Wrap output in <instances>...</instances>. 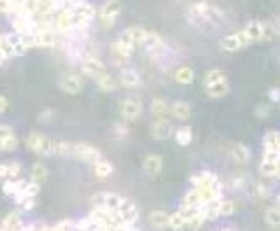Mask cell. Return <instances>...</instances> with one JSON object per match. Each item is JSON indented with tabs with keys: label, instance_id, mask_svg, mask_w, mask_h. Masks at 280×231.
Instances as JSON below:
<instances>
[{
	"label": "cell",
	"instance_id": "6da1fadb",
	"mask_svg": "<svg viewBox=\"0 0 280 231\" xmlns=\"http://www.w3.org/2000/svg\"><path fill=\"white\" fill-rule=\"evenodd\" d=\"M91 208L76 231H140L137 228L138 208L118 192H98L91 198Z\"/></svg>",
	"mask_w": 280,
	"mask_h": 231
},
{
	"label": "cell",
	"instance_id": "7a4b0ae2",
	"mask_svg": "<svg viewBox=\"0 0 280 231\" xmlns=\"http://www.w3.org/2000/svg\"><path fill=\"white\" fill-rule=\"evenodd\" d=\"M186 19L189 25L201 32H212L226 21L223 11L208 2H195L186 7Z\"/></svg>",
	"mask_w": 280,
	"mask_h": 231
},
{
	"label": "cell",
	"instance_id": "3957f363",
	"mask_svg": "<svg viewBox=\"0 0 280 231\" xmlns=\"http://www.w3.org/2000/svg\"><path fill=\"white\" fill-rule=\"evenodd\" d=\"M0 231H76V223L70 219H63L56 224H25L21 214L18 210H12L0 219Z\"/></svg>",
	"mask_w": 280,
	"mask_h": 231
},
{
	"label": "cell",
	"instance_id": "277c9868",
	"mask_svg": "<svg viewBox=\"0 0 280 231\" xmlns=\"http://www.w3.org/2000/svg\"><path fill=\"white\" fill-rule=\"evenodd\" d=\"M235 210H237V203L233 200H226V198H221V200L214 201V203L203 205V207L200 208L205 221H215L219 217L231 216Z\"/></svg>",
	"mask_w": 280,
	"mask_h": 231
},
{
	"label": "cell",
	"instance_id": "5b68a950",
	"mask_svg": "<svg viewBox=\"0 0 280 231\" xmlns=\"http://www.w3.org/2000/svg\"><path fill=\"white\" fill-rule=\"evenodd\" d=\"M27 147L30 151H34L39 156H54L56 154V144L54 140L47 139L44 135L37 133V131H32L27 135Z\"/></svg>",
	"mask_w": 280,
	"mask_h": 231
},
{
	"label": "cell",
	"instance_id": "8992f818",
	"mask_svg": "<svg viewBox=\"0 0 280 231\" xmlns=\"http://www.w3.org/2000/svg\"><path fill=\"white\" fill-rule=\"evenodd\" d=\"M142 47L154 62H161L163 58H165V54L168 53V47H166L165 40L156 32H147V37L144 40Z\"/></svg>",
	"mask_w": 280,
	"mask_h": 231
},
{
	"label": "cell",
	"instance_id": "52a82bcc",
	"mask_svg": "<svg viewBox=\"0 0 280 231\" xmlns=\"http://www.w3.org/2000/svg\"><path fill=\"white\" fill-rule=\"evenodd\" d=\"M119 14H121V2L119 0H107V2H104V5L100 7L98 12V19L102 28L109 30V28L114 27Z\"/></svg>",
	"mask_w": 280,
	"mask_h": 231
},
{
	"label": "cell",
	"instance_id": "ba28073f",
	"mask_svg": "<svg viewBox=\"0 0 280 231\" xmlns=\"http://www.w3.org/2000/svg\"><path fill=\"white\" fill-rule=\"evenodd\" d=\"M40 191V184L34 181H27V184L23 186V189L16 194L12 200L16 203H19V207L23 208V210H32L35 207V196L39 194Z\"/></svg>",
	"mask_w": 280,
	"mask_h": 231
},
{
	"label": "cell",
	"instance_id": "9c48e42d",
	"mask_svg": "<svg viewBox=\"0 0 280 231\" xmlns=\"http://www.w3.org/2000/svg\"><path fill=\"white\" fill-rule=\"evenodd\" d=\"M280 165V156L277 153H273L272 149H266L263 147V156L261 163H259V172H261L263 177L266 179H275V173L279 170Z\"/></svg>",
	"mask_w": 280,
	"mask_h": 231
},
{
	"label": "cell",
	"instance_id": "30bf717a",
	"mask_svg": "<svg viewBox=\"0 0 280 231\" xmlns=\"http://www.w3.org/2000/svg\"><path fill=\"white\" fill-rule=\"evenodd\" d=\"M249 44H252L249 40V37L245 35V32H235L231 35H226V37L221 40V49L226 51V53H238L242 51L243 47H247Z\"/></svg>",
	"mask_w": 280,
	"mask_h": 231
},
{
	"label": "cell",
	"instance_id": "8fae6325",
	"mask_svg": "<svg viewBox=\"0 0 280 231\" xmlns=\"http://www.w3.org/2000/svg\"><path fill=\"white\" fill-rule=\"evenodd\" d=\"M81 69H82V72H84L86 76L93 77V79H96L98 76H102L104 72H107V69H105V65L102 63V60H100V58H96L95 54H91V53L82 54Z\"/></svg>",
	"mask_w": 280,
	"mask_h": 231
},
{
	"label": "cell",
	"instance_id": "7c38bea8",
	"mask_svg": "<svg viewBox=\"0 0 280 231\" xmlns=\"http://www.w3.org/2000/svg\"><path fill=\"white\" fill-rule=\"evenodd\" d=\"M72 156H76V158L82 159V161H86V163H93V165L102 159V153H100L95 146H91V144H84V142L74 144V154Z\"/></svg>",
	"mask_w": 280,
	"mask_h": 231
},
{
	"label": "cell",
	"instance_id": "4fadbf2b",
	"mask_svg": "<svg viewBox=\"0 0 280 231\" xmlns=\"http://www.w3.org/2000/svg\"><path fill=\"white\" fill-rule=\"evenodd\" d=\"M119 112L123 116L126 121H135L140 117L142 114V102L135 98V96H130V98H124L121 104H119Z\"/></svg>",
	"mask_w": 280,
	"mask_h": 231
},
{
	"label": "cell",
	"instance_id": "5bb4252c",
	"mask_svg": "<svg viewBox=\"0 0 280 231\" xmlns=\"http://www.w3.org/2000/svg\"><path fill=\"white\" fill-rule=\"evenodd\" d=\"M58 86L69 95H79L84 88V81L76 74H63L58 81Z\"/></svg>",
	"mask_w": 280,
	"mask_h": 231
},
{
	"label": "cell",
	"instance_id": "9a60e30c",
	"mask_svg": "<svg viewBox=\"0 0 280 231\" xmlns=\"http://www.w3.org/2000/svg\"><path fill=\"white\" fill-rule=\"evenodd\" d=\"M119 84L124 86L128 89H133V88H140L142 86V77L133 67H124V69L119 70Z\"/></svg>",
	"mask_w": 280,
	"mask_h": 231
},
{
	"label": "cell",
	"instance_id": "2e32d148",
	"mask_svg": "<svg viewBox=\"0 0 280 231\" xmlns=\"http://www.w3.org/2000/svg\"><path fill=\"white\" fill-rule=\"evenodd\" d=\"M111 51H112V54L118 58V60L124 62V60H130V58L133 56L135 46L130 42V40H126L124 37H121V35H119L118 40H114V42L111 44Z\"/></svg>",
	"mask_w": 280,
	"mask_h": 231
},
{
	"label": "cell",
	"instance_id": "e0dca14e",
	"mask_svg": "<svg viewBox=\"0 0 280 231\" xmlns=\"http://www.w3.org/2000/svg\"><path fill=\"white\" fill-rule=\"evenodd\" d=\"M173 126L168 119H156L151 124V135L154 140H168L173 135Z\"/></svg>",
	"mask_w": 280,
	"mask_h": 231
},
{
	"label": "cell",
	"instance_id": "ac0fdd59",
	"mask_svg": "<svg viewBox=\"0 0 280 231\" xmlns=\"http://www.w3.org/2000/svg\"><path fill=\"white\" fill-rule=\"evenodd\" d=\"M191 184H193V188H198V186H215V188H221V181H219V177L214 172H208V170L193 175Z\"/></svg>",
	"mask_w": 280,
	"mask_h": 231
},
{
	"label": "cell",
	"instance_id": "d6986e66",
	"mask_svg": "<svg viewBox=\"0 0 280 231\" xmlns=\"http://www.w3.org/2000/svg\"><path fill=\"white\" fill-rule=\"evenodd\" d=\"M170 114H172L177 121H188L189 117H191V114H193V109H191V105H189L188 102L177 100V102H173V104L170 105Z\"/></svg>",
	"mask_w": 280,
	"mask_h": 231
},
{
	"label": "cell",
	"instance_id": "ffe728a7",
	"mask_svg": "<svg viewBox=\"0 0 280 231\" xmlns=\"http://www.w3.org/2000/svg\"><path fill=\"white\" fill-rule=\"evenodd\" d=\"M147 32L149 30H146L144 27H130V28H126V30H123L121 37L130 40L133 46H142L144 40H146V37H147Z\"/></svg>",
	"mask_w": 280,
	"mask_h": 231
},
{
	"label": "cell",
	"instance_id": "44dd1931",
	"mask_svg": "<svg viewBox=\"0 0 280 231\" xmlns=\"http://www.w3.org/2000/svg\"><path fill=\"white\" fill-rule=\"evenodd\" d=\"M142 168H144V172H146L147 175L154 177V175H158V173L161 172L163 158H161V156H158V154H149V156H146V159H144Z\"/></svg>",
	"mask_w": 280,
	"mask_h": 231
},
{
	"label": "cell",
	"instance_id": "7402d4cb",
	"mask_svg": "<svg viewBox=\"0 0 280 231\" xmlns=\"http://www.w3.org/2000/svg\"><path fill=\"white\" fill-rule=\"evenodd\" d=\"M179 210H181V208H179ZM181 212L186 217V230L196 231L205 224V219L200 210H181Z\"/></svg>",
	"mask_w": 280,
	"mask_h": 231
},
{
	"label": "cell",
	"instance_id": "603a6c76",
	"mask_svg": "<svg viewBox=\"0 0 280 231\" xmlns=\"http://www.w3.org/2000/svg\"><path fill=\"white\" fill-rule=\"evenodd\" d=\"M203 207L201 200H200V194L195 189H189L181 200V210H200Z\"/></svg>",
	"mask_w": 280,
	"mask_h": 231
},
{
	"label": "cell",
	"instance_id": "cb8c5ba5",
	"mask_svg": "<svg viewBox=\"0 0 280 231\" xmlns=\"http://www.w3.org/2000/svg\"><path fill=\"white\" fill-rule=\"evenodd\" d=\"M151 112H153V116L156 119H166V116H170V105L163 98H153V102H151Z\"/></svg>",
	"mask_w": 280,
	"mask_h": 231
},
{
	"label": "cell",
	"instance_id": "d4e9b609",
	"mask_svg": "<svg viewBox=\"0 0 280 231\" xmlns=\"http://www.w3.org/2000/svg\"><path fill=\"white\" fill-rule=\"evenodd\" d=\"M19 173H21V165L18 161H12V163H2L0 165V179H19Z\"/></svg>",
	"mask_w": 280,
	"mask_h": 231
},
{
	"label": "cell",
	"instance_id": "484cf974",
	"mask_svg": "<svg viewBox=\"0 0 280 231\" xmlns=\"http://www.w3.org/2000/svg\"><path fill=\"white\" fill-rule=\"evenodd\" d=\"M231 156L237 163L240 165H245V163L250 161V151L249 147H245L243 144H233L231 146Z\"/></svg>",
	"mask_w": 280,
	"mask_h": 231
},
{
	"label": "cell",
	"instance_id": "4316f807",
	"mask_svg": "<svg viewBox=\"0 0 280 231\" xmlns=\"http://www.w3.org/2000/svg\"><path fill=\"white\" fill-rule=\"evenodd\" d=\"M168 217L170 214L166 210H153L149 214L151 224H153V228H156V230H165V228H168Z\"/></svg>",
	"mask_w": 280,
	"mask_h": 231
},
{
	"label": "cell",
	"instance_id": "83f0119b",
	"mask_svg": "<svg viewBox=\"0 0 280 231\" xmlns=\"http://www.w3.org/2000/svg\"><path fill=\"white\" fill-rule=\"evenodd\" d=\"M205 93H207L210 98H224V96L230 93V82L226 81H221L217 84H212L208 88H205Z\"/></svg>",
	"mask_w": 280,
	"mask_h": 231
},
{
	"label": "cell",
	"instance_id": "f1b7e54d",
	"mask_svg": "<svg viewBox=\"0 0 280 231\" xmlns=\"http://www.w3.org/2000/svg\"><path fill=\"white\" fill-rule=\"evenodd\" d=\"M175 81L179 82V84H184V86L193 84V81H195V70L188 65L179 67V69L175 70Z\"/></svg>",
	"mask_w": 280,
	"mask_h": 231
},
{
	"label": "cell",
	"instance_id": "f546056e",
	"mask_svg": "<svg viewBox=\"0 0 280 231\" xmlns=\"http://www.w3.org/2000/svg\"><path fill=\"white\" fill-rule=\"evenodd\" d=\"M25 184H27V181H23V179H9V181H5L4 186H2V191H4V194H7V196L14 198L16 194L23 189Z\"/></svg>",
	"mask_w": 280,
	"mask_h": 231
},
{
	"label": "cell",
	"instance_id": "4dcf8cb0",
	"mask_svg": "<svg viewBox=\"0 0 280 231\" xmlns=\"http://www.w3.org/2000/svg\"><path fill=\"white\" fill-rule=\"evenodd\" d=\"M95 82H96V86L105 93H112V91H116V88H118L114 77H112L109 72H104L102 76H98L95 79Z\"/></svg>",
	"mask_w": 280,
	"mask_h": 231
},
{
	"label": "cell",
	"instance_id": "1f68e13d",
	"mask_svg": "<svg viewBox=\"0 0 280 231\" xmlns=\"http://www.w3.org/2000/svg\"><path fill=\"white\" fill-rule=\"evenodd\" d=\"M93 172H95V175L98 179H109L112 175V172H114V166L111 165V161L102 158L100 161H96L93 165Z\"/></svg>",
	"mask_w": 280,
	"mask_h": 231
},
{
	"label": "cell",
	"instance_id": "d6a6232c",
	"mask_svg": "<svg viewBox=\"0 0 280 231\" xmlns=\"http://www.w3.org/2000/svg\"><path fill=\"white\" fill-rule=\"evenodd\" d=\"M173 137H175V142L179 146L186 147L193 142V130L189 126H181L177 128V131H173Z\"/></svg>",
	"mask_w": 280,
	"mask_h": 231
},
{
	"label": "cell",
	"instance_id": "836d02e7",
	"mask_svg": "<svg viewBox=\"0 0 280 231\" xmlns=\"http://www.w3.org/2000/svg\"><path fill=\"white\" fill-rule=\"evenodd\" d=\"M263 146L280 156V131H268L263 139Z\"/></svg>",
	"mask_w": 280,
	"mask_h": 231
},
{
	"label": "cell",
	"instance_id": "e575fe53",
	"mask_svg": "<svg viewBox=\"0 0 280 231\" xmlns=\"http://www.w3.org/2000/svg\"><path fill=\"white\" fill-rule=\"evenodd\" d=\"M19 146V140L14 133L0 137V153H14Z\"/></svg>",
	"mask_w": 280,
	"mask_h": 231
},
{
	"label": "cell",
	"instance_id": "d590c367",
	"mask_svg": "<svg viewBox=\"0 0 280 231\" xmlns=\"http://www.w3.org/2000/svg\"><path fill=\"white\" fill-rule=\"evenodd\" d=\"M168 228L172 231H182L186 230V217L184 214H182L181 210L173 212V214H170L168 217Z\"/></svg>",
	"mask_w": 280,
	"mask_h": 231
},
{
	"label": "cell",
	"instance_id": "8d00e7d4",
	"mask_svg": "<svg viewBox=\"0 0 280 231\" xmlns=\"http://www.w3.org/2000/svg\"><path fill=\"white\" fill-rule=\"evenodd\" d=\"M221 81H226V76H224V72H223V70H219V69H212V70H208V72L205 74L203 86H205V88H208V86L217 84V82H221Z\"/></svg>",
	"mask_w": 280,
	"mask_h": 231
},
{
	"label": "cell",
	"instance_id": "74e56055",
	"mask_svg": "<svg viewBox=\"0 0 280 231\" xmlns=\"http://www.w3.org/2000/svg\"><path fill=\"white\" fill-rule=\"evenodd\" d=\"M265 223L270 228H280V210L277 207H270L265 212Z\"/></svg>",
	"mask_w": 280,
	"mask_h": 231
},
{
	"label": "cell",
	"instance_id": "f35d334b",
	"mask_svg": "<svg viewBox=\"0 0 280 231\" xmlns=\"http://www.w3.org/2000/svg\"><path fill=\"white\" fill-rule=\"evenodd\" d=\"M47 175H49V172H47V166L44 165V163H35V165L32 166V181L34 182L46 181Z\"/></svg>",
	"mask_w": 280,
	"mask_h": 231
},
{
	"label": "cell",
	"instance_id": "ab89813d",
	"mask_svg": "<svg viewBox=\"0 0 280 231\" xmlns=\"http://www.w3.org/2000/svg\"><path fill=\"white\" fill-rule=\"evenodd\" d=\"M254 194H256V198L265 200V198H268L270 194H272V189H270V186L265 184V182H256V184H254Z\"/></svg>",
	"mask_w": 280,
	"mask_h": 231
},
{
	"label": "cell",
	"instance_id": "60d3db41",
	"mask_svg": "<svg viewBox=\"0 0 280 231\" xmlns=\"http://www.w3.org/2000/svg\"><path fill=\"white\" fill-rule=\"evenodd\" d=\"M7 58H12L11 51H9L7 42H5V35H0V63H4Z\"/></svg>",
	"mask_w": 280,
	"mask_h": 231
},
{
	"label": "cell",
	"instance_id": "b9f144b4",
	"mask_svg": "<svg viewBox=\"0 0 280 231\" xmlns=\"http://www.w3.org/2000/svg\"><path fill=\"white\" fill-rule=\"evenodd\" d=\"M28 0H11V14H16L27 5Z\"/></svg>",
	"mask_w": 280,
	"mask_h": 231
},
{
	"label": "cell",
	"instance_id": "7bdbcfd3",
	"mask_svg": "<svg viewBox=\"0 0 280 231\" xmlns=\"http://www.w3.org/2000/svg\"><path fill=\"white\" fill-rule=\"evenodd\" d=\"M54 112L51 111V109H47V111H42L40 112V114H39V121H40V123H46V121H51L49 117L51 116H53Z\"/></svg>",
	"mask_w": 280,
	"mask_h": 231
},
{
	"label": "cell",
	"instance_id": "ee69618b",
	"mask_svg": "<svg viewBox=\"0 0 280 231\" xmlns=\"http://www.w3.org/2000/svg\"><path fill=\"white\" fill-rule=\"evenodd\" d=\"M12 133H14L12 126H9V124H0V137H5V135H12Z\"/></svg>",
	"mask_w": 280,
	"mask_h": 231
},
{
	"label": "cell",
	"instance_id": "f6af8a7d",
	"mask_svg": "<svg viewBox=\"0 0 280 231\" xmlns=\"http://www.w3.org/2000/svg\"><path fill=\"white\" fill-rule=\"evenodd\" d=\"M270 100H272V102H279L280 100V89L279 88L270 89Z\"/></svg>",
	"mask_w": 280,
	"mask_h": 231
},
{
	"label": "cell",
	"instance_id": "bcb514c9",
	"mask_svg": "<svg viewBox=\"0 0 280 231\" xmlns=\"http://www.w3.org/2000/svg\"><path fill=\"white\" fill-rule=\"evenodd\" d=\"M7 105H9L7 98H5V96H2V95H0V114H4V112L7 111Z\"/></svg>",
	"mask_w": 280,
	"mask_h": 231
},
{
	"label": "cell",
	"instance_id": "7dc6e473",
	"mask_svg": "<svg viewBox=\"0 0 280 231\" xmlns=\"http://www.w3.org/2000/svg\"><path fill=\"white\" fill-rule=\"evenodd\" d=\"M273 207H277L280 210V194H277L275 196V205H273Z\"/></svg>",
	"mask_w": 280,
	"mask_h": 231
},
{
	"label": "cell",
	"instance_id": "c3c4849f",
	"mask_svg": "<svg viewBox=\"0 0 280 231\" xmlns=\"http://www.w3.org/2000/svg\"><path fill=\"white\" fill-rule=\"evenodd\" d=\"M275 35H277V37H280V25H277V27H275Z\"/></svg>",
	"mask_w": 280,
	"mask_h": 231
},
{
	"label": "cell",
	"instance_id": "681fc988",
	"mask_svg": "<svg viewBox=\"0 0 280 231\" xmlns=\"http://www.w3.org/2000/svg\"><path fill=\"white\" fill-rule=\"evenodd\" d=\"M219 231H237L235 228H223V230H219Z\"/></svg>",
	"mask_w": 280,
	"mask_h": 231
},
{
	"label": "cell",
	"instance_id": "f907efd6",
	"mask_svg": "<svg viewBox=\"0 0 280 231\" xmlns=\"http://www.w3.org/2000/svg\"><path fill=\"white\" fill-rule=\"evenodd\" d=\"M275 179H279L280 181V165H279V170H277V173H275Z\"/></svg>",
	"mask_w": 280,
	"mask_h": 231
},
{
	"label": "cell",
	"instance_id": "816d5d0a",
	"mask_svg": "<svg viewBox=\"0 0 280 231\" xmlns=\"http://www.w3.org/2000/svg\"><path fill=\"white\" fill-rule=\"evenodd\" d=\"M177 2H182V0H177Z\"/></svg>",
	"mask_w": 280,
	"mask_h": 231
}]
</instances>
